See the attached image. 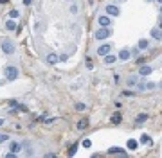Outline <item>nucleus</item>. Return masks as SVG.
<instances>
[{
	"label": "nucleus",
	"instance_id": "2f4dec72",
	"mask_svg": "<svg viewBox=\"0 0 162 158\" xmlns=\"http://www.w3.org/2000/svg\"><path fill=\"white\" fill-rule=\"evenodd\" d=\"M123 95H126V97H130V95H133V94H131V92H128V90H124V92H123Z\"/></svg>",
	"mask_w": 162,
	"mask_h": 158
},
{
	"label": "nucleus",
	"instance_id": "1a4fd4ad",
	"mask_svg": "<svg viewBox=\"0 0 162 158\" xmlns=\"http://www.w3.org/2000/svg\"><path fill=\"white\" fill-rule=\"evenodd\" d=\"M110 23H112L110 16H99V25L101 27H110Z\"/></svg>",
	"mask_w": 162,
	"mask_h": 158
},
{
	"label": "nucleus",
	"instance_id": "7ed1b4c3",
	"mask_svg": "<svg viewBox=\"0 0 162 158\" xmlns=\"http://www.w3.org/2000/svg\"><path fill=\"white\" fill-rule=\"evenodd\" d=\"M0 47H2V51H4L6 54H13V52H15V45H13L9 40L2 42V43H0Z\"/></svg>",
	"mask_w": 162,
	"mask_h": 158
},
{
	"label": "nucleus",
	"instance_id": "c756f323",
	"mask_svg": "<svg viewBox=\"0 0 162 158\" xmlns=\"http://www.w3.org/2000/svg\"><path fill=\"white\" fill-rule=\"evenodd\" d=\"M31 2H32V0H22V4H23V6H31Z\"/></svg>",
	"mask_w": 162,
	"mask_h": 158
},
{
	"label": "nucleus",
	"instance_id": "2eb2a0df",
	"mask_svg": "<svg viewBox=\"0 0 162 158\" xmlns=\"http://www.w3.org/2000/svg\"><path fill=\"white\" fill-rule=\"evenodd\" d=\"M6 29H7V31H15V29H16V23L13 20H7L6 22Z\"/></svg>",
	"mask_w": 162,
	"mask_h": 158
},
{
	"label": "nucleus",
	"instance_id": "f704fd0d",
	"mask_svg": "<svg viewBox=\"0 0 162 158\" xmlns=\"http://www.w3.org/2000/svg\"><path fill=\"white\" fill-rule=\"evenodd\" d=\"M150 2H153V0H150Z\"/></svg>",
	"mask_w": 162,
	"mask_h": 158
},
{
	"label": "nucleus",
	"instance_id": "f03ea898",
	"mask_svg": "<svg viewBox=\"0 0 162 158\" xmlns=\"http://www.w3.org/2000/svg\"><path fill=\"white\" fill-rule=\"evenodd\" d=\"M6 77H7V81H15L18 77V68L16 67H7L6 68Z\"/></svg>",
	"mask_w": 162,
	"mask_h": 158
},
{
	"label": "nucleus",
	"instance_id": "7c9ffc66",
	"mask_svg": "<svg viewBox=\"0 0 162 158\" xmlns=\"http://www.w3.org/2000/svg\"><path fill=\"white\" fill-rule=\"evenodd\" d=\"M144 61H146V58H139V59H137V63H139V65H142Z\"/></svg>",
	"mask_w": 162,
	"mask_h": 158
},
{
	"label": "nucleus",
	"instance_id": "cd10ccee",
	"mask_svg": "<svg viewBox=\"0 0 162 158\" xmlns=\"http://www.w3.org/2000/svg\"><path fill=\"white\" fill-rule=\"evenodd\" d=\"M67 59H69V56H67V54H63V56H60V61H67Z\"/></svg>",
	"mask_w": 162,
	"mask_h": 158
},
{
	"label": "nucleus",
	"instance_id": "a878e982",
	"mask_svg": "<svg viewBox=\"0 0 162 158\" xmlns=\"http://www.w3.org/2000/svg\"><path fill=\"white\" fill-rule=\"evenodd\" d=\"M7 140H9V137H7L6 133H2V135H0V144H4V142H7Z\"/></svg>",
	"mask_w": 162,
	"mask_h": 158
},
{
	"label": "nucleus",
	"instance_id": "72a5a7b5",
	"mask_svg": "<svg viewBox=\"0 0 162 158\" xmlns=\"http://www.w3.org/2000/svg\"><path fill=\"white\" fill-rule=\"evenodd\" d=\"M2 122H4V120H2V119H0V126H2Z\"/></svg>",
	"mask_w": 162,
	"mask_h": 158
},
{
	"label": "nucleus",
	"instance_id": "bb28decb",
	"mask_svg": "<svg viewBox=\"0 0 162 158\" xmlns=\"http://www.w3.org/2000/svg\"><path fill=\"white\" fill-rule=\"evenodd\" d=\"M83 146H85V148H90V146H92V142L86 138V140H83Z\"/></svg>",
	"mask_w": 162,
	"mask_h": 158
},
{
	"label": "nucleus",
	"instance_id": "a211bd4d",
	"mask_svg": "<svg viewBox=\"0 0 162 158\" xmlns=\"http://www.w3.org/2000/svg\"><path fill=\"white\" fill-rule=\"evenodd\" d=\"M18 16H20L18 9H11V11H9V18H13V20H15V18H18Z\"/></svg>",
	"mask_w": 162,
	"mask_h": 158
},
{
	"label": "nucleus",
	"instance_id": "6ab92c4d",
	"mask_svg": "<svg viewBox=\"0 0 162 158\" xmlns=\"http://www.w3.org/2000/svg\"><path fill=\"white\" fill-rule=\"evenodd\" d=\"M76 110H77V111H85L86 104H85V103H76Z\"/></svg>",
	"mask_w": 162,
	"mask_h": 158
},
{
	"label": "nucleus",
	"instance_id": "9b49d317",
	"mask_svg": "<svg viewBox=\"0 0 162 158\" xmlns=\"http://www.w3.org/2000/svg\"><path fill=\"white\" fill-rule=\"evenodd\" d=\"M108 153H110V155H126V149H123V148H110L108 149Z\"/></svg>",
	"mask_w": 162,
	"mask_h": 158
},
{
	"label": "nucleus",
	"instance_id": "423d86ee",
	"mask_svg": "<svg viewBox=\"0 0 162 158\" xmlns=\"http://www.w3.org/2000/svg\"><path fill=\"white\" fill-rule=\"evenodd\" d=\"M103 61H105L106 65H112V63H115V61H117V56H114L112 52H108L106 56H103Z\"/></svg>",
	"mask_w": 162,
	"mask_h": 158
},
{
	"label": "nucleus",
	"instance_id": "c85d7f7f",
	"mask_svg": "<svg viewBox=\"0 0 162 158\" xmlns=\"http://www.w3.org/2000/svg\"><path fill=\"white\" fill-rule=\"evenodd\" d=\"M9 106H13V108H15V106H16V99H11V101H9Z\"/></svg>",
	"mask_w": 162,
	"mask_h": 158
},
{
	"label": "nucleus",
	"instance_id": "39448f33",
	"mask_svg": "<svg viewBox=\"0 0 162 158\" xmlns=\"http://www.w3.org/2000/svg\"><path fill=\"white\" fill-rule=\"evenodd\" d=\"M106 14H112V16H119V14H121V9H119L117 6H112V4H108V6H106Z\"/></svg>",
	"mask_w": 162,
	"mask_h": 158
},
{
	"label": "nucleus",
	"instance_id": "412c9836",
	"mask_svg": "<svg viewBox=\"0 0 162 158\" xmlns=\"http://www.w3.org/2000/svg\"><path fill=\"white\" fill-rule=\"evenodd\" d=\"M86 124H88V120H86V119L79 120V122H77V129H85V128H86Z\"/></svg>",
	"mask_w": 162,
	"mask_h": 158
},
{
	"label": "nucleus",
	"instance_id": "f3484780",
	"mask_svg": "<svg viewBox=\"0 0 162 158\" xmlns=\"http://www.w3.org/2000/svg\"><path fill=\"white\" fill-rule=\"evenodd\" d=\"M137 146H139V144H137V140H133V138H130V140H128V149L133 151V149H137Z\"/></svg>",
	"mask_w": 162,
	"mask_h": 158
},
{
	"label": "nucleus",
	"instance_id": "20e7f679",
	"mask_svg": "<svg viewBox=\"0 0 162 158\" xmlns=\"http://www.w3.org/2000/svg\"><path fill=\"white\" fill-rule=\"evenodd\" d=\"M108 52H112V43H103L101 47H97V54L99 56H106Z\"/></svg>",
	"mask_w": 162,
	"mask_h": 158
},
{
	"label": "nucleus",
	"instance_id": "5701e85b",
	"mask_svg": "<svg viewBox=\"0 0 162 158\" xmlns=\"http://www.w3.org/2000/svg\"><path fill=\"white\" fill-rule=\"evenodd\" d=\"M148 45H150V43H148V40H140V42H139V49H142V51H144V49H148Z\"/></svg>",
	"mask_w": 162,
	"mask_h": 158
},
{
	"label": "nucleus",
	"instance_id": "f257e3e1",
	"mask_svg": "<svg viewBox=\"0 0 162 158\" xmlns=\"http://www.w3.org/2000/svg\"><path fill=\"white\" fill-rule=\"evenodd\" d=\"M110 34H112V29H108V27H101V29H97L96 31V40H106Z\"/></svg>",
	"mask_w": 162,
	"mask_h": 158
},
{
	"label": "nucleus",
	"instance_id": "4468645a",
	"mask_svg": "<svg viewBox=\"0 0 162 158\" xmlns=\"http://www.w3.org/2000/svg\"><path fill=\"white\" fill-rule=\"evenodd\" d=\"M135 84H137V75H130L128 79H126V86L131 88V86H135Z\"/></svg>",
	"mask_w": 162,
	"mask_h": 158
},
{
	"label": "nucleus",
	"instance_id": "b1692460",
	"mask_svg": "<svg viewBox=\"0 0 162 158\" xmlns=\"http://www.w3.org/2000/svg\"><path fill=\"white\" fill-rule=\"evenodd\" d=\"M140 142H144V144H151V138L148 137V135H142V137H140Z\"/></svg>",
	"mask_w": 162,
	"mask_h": 158
},
{
	"label": "nucleus",
	"instance_id": "473e14b6",
	"mask_svg": "<svg viewBox=\"0 0 162 158\" xmlns=\"http://www.w3.org/2000/svg\"><path fill=\"white\" fill-rule=\"evenodd\" d=\"M6 2H7V0H0V4H6Z\"/></svg>",
	"mask_w": 162,
	"mask_h": 158
},
{
	"label": "nucleus",
	"instance_id": "dca6fc26",
	"mask_svg": "<svg viewBox=\"0 0 162 158\" xmlns=\"http://www.w3.org/2000/svg\"><path fill=\"white\" fill-rule=\"evenodd\" d=\"M123 120V117H121V113H114V117H112V124H119Z\"/></svg>",
	"mask_w": 162,
	"mask_h": 158
},
{
	"label": "nucleus",
	"instance_id": "4be33fe9",
	"mask_svg": "<svg viewBox=\"0 0 162 158\" xmlns=\"http://www.w3.org/2000/svg\"><path fill=\"white\" fill-rule=\"evenodd\" d=\"M76 151H77V144H72V146H70V149H69V156H74Z\"/></svg>",
	"mask_w": 162,
	"mask_h": 158
},
{
	"label": "nucleus",
	"instance_id": "f8f14e48",
	"mask_svg": "<svg viewBox=\"0 0 162 158\" xmlns=\"http://www.w3.org/2000/svg\"><path fill=\"white\" fill-rule=\"evenodd\" d=\"M151 72H153V68H151V67H146V65H144V67H140V70H139L140 75H150Z\"/></svg>",
	"mask_w": 162,
	"mask_h": 158
},
{
	"label": "nucleus",
	"instance_id": "9d476101",
	"mask_svg": "<svg viewBox=\"0 0 162 158\" xmlns=\"http://www.w3.org/2000/svg\"><path fill=\"white\" fill-rule=\"evenodd\" d=\"M20 149H22V144H18V142H11L9 144V153H15V155H16Z\"/></svg>",
	"mask_w": 162,
	"mask_h": 158
},
{
	"label": "nucleus",
	"instance_id": "393cba45",
	"mask_svg": "<svg viewBox=\"0 0 162 158\" xmlns=\"http://www.w3.org/2000/svg\"><path fill=\"white\" fill-rule=\"evenodd\" d=\"M144 86H146V90H155L159 84H157V83H148V84H144Z\"/></svg>",
	"mask_w": 162,
	"mask_h": 158
},
{
	"label": "nucleus",
	"instance_id": "6e6552de",
	"mask_svg": "<svg viewBox=\"0 0 162 158\" xmlns=\"http://www.w3.org/2000/svg\"><path fill=\"white\" fill-rule=\"evenodd\" d=\"M58 61H60V56H58V54L51 52L49 56H47V63H49V65H56Z\"/></svg>",
	"mask_w": 162,
	"mask_h": 158
},
{
	"label": "nucleus",
	"instance_id": "0eeeda50",
	"mask_svg": "<svg viewBox=\"0 0 162 158\" xmlns=\"http://www.w3.org/2000/svg\"><path fill=\"white\" fill-rule=\"evenodd\" d=\"M130 51L128 49H121V52H119V56H117V59H123V61H128L130 59Z\"/></svg>",
	"mask_w": 162,
	"mask_h": 158
},
{
	"label": "nucleus",
	"instance_id": "aec40b11",
	"mask_svg": "<svg viewBox=\"0 0 162 158\" xmlns=\"http://www.w3.org/2000/svg\"><path fill=\"white\" fill-rule=\"evenodd\" d=\"M146 119H148V115H146V113H140V115L135 119V122H137V124H140V122H144Z\"/></svg>",
	"mask_w": 162,
	"mask_h": 158
},
{
	"label": "nucleus",
	"instance_id": "ddd939ff",
	"mask_svg": "<svg viewBox=\"0 0 162 158\" xmlns=\"http://www.w3.org/2000/svg\"><path fill=\"white\" fill-rule=\"evenodd\" d=\"M151 36H153V38H155V40H157V42H160V27H155V29H151Z\"/></svg>",
	"mask_w": 162,
	"mask_h": 158
}]
</instances>
